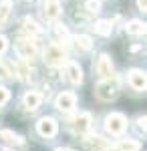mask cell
I'll return each instance as SVG.
<instances>
[{
	"label": "cell",
	"instance_id": "obj_1",
	"mask_svg": "<svg viewBox=\"0 0 147 151\" xmlns=\"http://www.w3.org/2000/svg\"><path fill=\"white\" fill-rule=\"evenodd\" d=\"M95 93H97V97H99L101 101H113L115 97L119 95V83H117V79L107 77V79H103V81L97 85Z\"/></svg>",
	"mask_w": 147,
	"mask_h": 151
},
{
	"label": "cell",
	"instance_id": "obj_2",
	"mask_svg": "<svg viewBox=\"0 0 147 151\" xmlns=\"http://www.w3.org/2000/svg\"><path fill=\"white\" fill-rule=\"evenodd\" d=\"M45 63L48 67H61V65H65L67 63V52H65V48L57 45V42H53V45H48L45 48Z\"/></svg>",
	"mask_w": 147,
	"mask_h": 151
},
{
	"label": "cell",
	"instance_id": "obj_3",
	"mask_svg": "<svg viewBox=\"0 0 147 151\" xmlns=\"http://www.w3.org/2000/svg\"><path fill=\"white\" fill-rule=\"evenodd\" d=\"M105 129L111 133V135H121L125 129H127V117L121 113H111L105 119Z\"/></svg>",
	"mask_w": 147,
	"mask_h": 151
},
{
	"label": "cell",
	"instance_id": "obj_4",
	"mask_svg": "<svg viewBox=\"0 0 147 151\" xmlns=\"http://www.w3.org/2000/svg\"><path fill=\"white\" fill-rule=\"evenodd\" d=\"M16 52H18L24 60H32V58L38 57V48H36V45L32 42L30 36H28V38H20V40H16Z\"/></svg>",
	"mask_w": 147,
	"mask_h": 151
},
{
	"label": "cell",
	"instance_id": "obj_5",
	"mask_svg": "<svg viewBox=\"0 0 147 151\" xmlns=\"http://www.w3.org/2000/svg\"><path fill=\"white\" fill-rule=\"evenodd\" d=\"M36 131L43 135V137H55L57 135V131H58V127H57V121L53 119V117H43L38 123H36Z\"/></svg>",
	"mask_w": 147,
	"mask_h": 151
},
{
	"label": "cell",
	"instance_id": "obj_6",
	"mask_svg": "<svg viewBox=\"0 0 147 151\" xmlns=\"http://www.w3.org/2000/svg\"><path fill=\"white\" fill-rule=\"evenodd\" d=\"M65 77H67L68 83L81 85L83 83V69L79 67V63H73V60L65 63Z\"/></svg>",
	"mask_w": 147,
	"mask_h": 151
},
{
	"label": "cell",
	"instance_id": "obj_7",
	"mask_svg": "<svg viewBox=\"0 0 147 151\" xmlns=\"http://www.w3.org/2000/svg\"><path fill=\"white\" fill-rule=\"evenodd\" d=\"M95 70H97V75H99L101 79H107V77H111V75H113V63H111V58L107 57V55H101V57L97 58Z\"/></svg>",
	"mask_w": 147,
	"mask_h": 151
},
{
	"label": "cell",
	"instance_id": "obj_8",
	"mask_svg": "<svg viewBox=\"0 0 147 151\" xmlns=\"http://www.w3.org/2000/svg\"><path fill=\"white\" fill-rule=\"evenodd\" d=\"M127 81H129V85L135 89V91H145L147 87V81H145V73L143 70H129V75H127Z\"/></svg>",
	"mask_w": 147,
	"mask_h": 151
},
{
	"label": "cell",
	"instance_id": "obj_9",
	"mask_svg": "<svg viewBox=\"0 0 147 151\" xmlns=\"http://www.w3.org/2000/svg\"><path fill=\"white\" fill-rule=\"evenodd\" d=\"M83 143H85V147L91 149V151H105L109 147L107 139H103L101 135H87V137L83 139Z\"/></svg>",
	"mask_w": 147,
	"mask_h": 151
},
{
	"label": "cell",
	"instance_id": "obj_10",
	"mask_svg": "<svg viewBox=\"0 0 147 151\" xmlns=\"http://www.w3.org/2000/svg\"><path fill=\"white\" fill-rule=\"evenodd\" d=\"M77 105V95L75 93H61L57 97V109L58 111H71Z\"/></svg>",
	"mask_w": 147,
	"mask_h": 151
},
{
	"label": "cell",
	"instance_id": "obj_11",
	"mask_svg": "<svg viewBox=\"0 0 147 151\" xmlns=\"http://www.w3.org/2000/svg\"><path fill=\"white\" fill-rule=\"evenodd\" d=\"M22 103L28 111H34V109H38L40 103H43V95L36 93V91H28V93L22 97Z\"/></svg>",
	"mask_w": 147,
	"mask_h": 151
},
{
	"label": "cell",
	"instance_id": "obj_12",
	"mask_svg": "<svg viewBox=\"0 0 147 151\" xmlns=\"http://www.w3.org/2000/svg\"><path fill=\"white\" fill-rule=\"evenodd\" d=\"M91 123H93V115H91V113H83V115H79L73 121V129H75L77 133H85V131L91 127Z\"/></svg>",
	"mask_w": 147,
	"mask_h": 151
},
{
	"label": "cell",
	"instance_id": "obj_13",
	"mask_svg": "<svg viewBox=\"0 0 147 151\" xmlns=\"http://www.w3.org/2000/svg\"><path fill=\"white\" fill-rule=\"evenodd\" d=\"M45 16H46V20H57L61 16L58 0H45Z\"/></svg>",
	"mask_w": 147,
	"mask_h": 151
},
{
	"label": "cell",
	"instance_id": "obj_14",
	"mask_svg": "<svg viewBox=\"0 0 147 151\" xmlns=\"http://www.w3.org/2000/svg\"><path fill=\"white\" fill-rule=\"evenodd\" d=\"M22 30H24V32H26L28 36H30V38H32V36H38L40 32H43V28H40L38 24L34 22L32 18H28V16H26V18L22 20Z\"/></svg>",
	"mask_w": 147,
	"mask_h": 151
},
{
	"label": "cell",
	"instance_id": "obj_15",
	"mask_svg": "<svg viewBox=\"0 0 147 151\" xmlns=\"http://www.w3.org/2000/svg\"><path fill=\"white\" fill-rule=\"evenodd\" d=\"M10 12H12V2L10 0H2L0 2V28H4L8 18H10Z\"/></svg>",
	"mask_w": 147,
	"mask_h": 151
},
{
	"label": "cell",
	"instance_id": "obj_16",
	"mask_svg": "<svg viewBox=\"0 0 147 151\" xmlns=\"http://www.w3.org/2000/svg\"><path fill=\"white\" fill-rule=\"evenodd\" d=\"M14 73L18 75V79H20V81H28V79H30V75H32V70H30V67H28V63H26V60L16 63V65H14Z\"/></svg>",
	"mask_w": 147,
	"mask_h": 151
},
{
	"label": "cell",
	"instance_id": "obj_17",
	"mask_svg": "<svg viewBox=\"0 0 147 151\" xmlns=\"http://www.w3.org/2000/svg\"><path fill=\"white\" fill-rule=\"evenodd\" d=\"M119 151H139L141 149V143L139 141H133V139H121L119 145H117Z\"/></svg>",
	"mask_w": 147,
	"mask_h": 151
},
{
	"label": "cell",
	"instance_id": "obj_18",
	"mask_svg": "<svg viewBox=\"0 0 147 151\" xmlns=\"http://www.w3.org/2000/svg\"><path fill=\"white\" fill-rule=\"evenodd\" d=\"M125 28H127L129 35H143L145 32V24L141 22V20H129Z\"/></svg>",
	"mask_w": 147,
	"mask_h": 151
},
{
	"label": "cell",
	"instance_id": "obj_19",
	"mask_svg": "<svg viewBox=\"0 0 147 151\" xmlns=\"http://www.w3.org/2000/svg\"><path fill=\"white\" fill-rule=\"evenodd\" d=\"M75 45H77L79 50H91V47H93L91 36H87V35H79L77 38H75Z\"/></svg>",
	"mask_w": 147,
	"mask_h": 151
},
{
	"label": "cell",
	"instance_id": "obj_20",
	"mask_svg": "<svg viewBox=\"0 0 147 151\" xmlns=\"http://www.w3.org/2000/svg\"><path fill=\"white\" fill-rule=\"evenodd\" d=\"M111 28H113V26H111L109 20H99V22L95 24V32L101 35V36H109L111 35Z\"/></svg>",
	"mask_w": 147,
	"mask_h": 151
},
{
	"label": "cell",
	"instance_id": "obj_21",
	"mask_svg": "<svg viewBox=\"0 0 147 151\" xmlns=\"http://www.w3.org/2000/svg\"><path fill=\"white\" fill-rule=\"evenodd\" d=\"M0 139L8 141V143H20V137H18L16 133L8 131V129H2V131H0Z\"/></svg>",
	"mask_w": 147,
	"mask_h": 151
},
{
	"label": "cell",
	"instance_id": "obj_22",
	"mask_svg": "<svg viewBox=\"0 0 147 151\" xmlns=\"http://www.w3.org/2000/svg\"><path fill=\"white\" fill-rule=\"evenodd\" d=\"M87 10L89 12H99V8H101V2L99 0H87Z\"/></svg>",
	"mask_w": 147,
	"mask_h": 151
},
{
	"label": "cell",
	"instance_id": "obj_23",
	"mask_svg": "<svg viewBox=\"0 0 147 151\" xmlns=\"http://www.w3.org/2000/svg\"><path fill=\"white\" fill-rule=\"evenodd\" d=\"M8 99H10V93H8V89H6V87H0V105L8 103Z\"/></svg>",
	"mask_w": 147,
	"mask_h": 151
},
{
	"label": "cell",
	"instance_id": "obj_24",
	"mask_svg": "<svg viewBox=\"0 0 147 151\" xmlns=\"http://www.w3.org/2000/svg\"><path fill=\"white\" fill-rule=\"evenodd\" d=\"M10 70H8V67L4 65V63H0V79H10Z\"/></svg>",
	"mask_w": 147,
	"mask_h": 151
},
{
	"label": "cell",
	"instance_id": "obj_25",
	"mask_svg": "<svg viewBox=\"0 0 147 151\" xmlns=\"http://www.w3.org/2000/svg\"><path fill=\"white\" fill-rule=\"evenodd\" d=\"M55 30H57V35L61 36V38H68V32H67V28H65V26L57 24V26H55Z\"/></svg>",
	"mask_w": 147,
	"mask_h": 151
},
{
	"label": "cell",
	"instance_id": "obj_26",
	"mask_svg": "<svg viewBox=\"0 0 147 151\" xmlns=\"http://www.w3.org/2000/svg\"><path fill=\"white\" fill-rule=\"evenodd\" d=\"M6 48H8V40H6L4 36H0V55H2Z\"/></svg>",
	"mask_w": 147,
	"mask_h": 151
},
{
	"label": "cell",
	"instance_id": "obj_27",
	"mask_svg": "<svg viewBox=\"0 0 147 151\" xmlns=\"http://www.w3.org/2000/svg\"><path fill=\"white\" fill-rule=\"evenodd\" d=\"M137 6H139L141 12H145L147 10V0H137Z\"/></svg>",
	"mask_w": 147,
	"mask_h": 151
},
{
	"label": "cell",
	"instance_id": "obj_28",
	"mask_svg": "<svg viewBox=\"0 0 147 151\" xmlns=\"http://www.w3.org/2000/svg\"><path fill=\"white\" fill-rule=\"evenodd\" d=\"M139 129H143V131H145V117H141V119H139Z\"/></svg>",
	"mask_w": 147,
	"mask_h": 151
},
{
	"label": "cell",
	"instance_id": "obj_29",
	"mask_svg": "<svg viewBox=\"0 0 147 151\" xmlns=\"http://www.w3.org/2000/svg\"><path fill=\"white\" fill-rule=\"evenodd\" d=\"M107 151H119V149H117V147H111V149H107Z\"/></svg>",
	"mask_w": 147,
	"mask_h": 151
},
{
	"label": "cell",
	"instance_id": "obj_30",
	"mask_svg": "<svg viewBox=\"0 0 147 151\" xmlns=\"http://www.w3.org/2000/svg\"><path fill=\"white\" fill-rule=\"evenodd\" d=\"M2 151H8V149H2Z\"/></svg>",
	"mask_w": 147,
	"mask_h": 151
}]
</instances>
